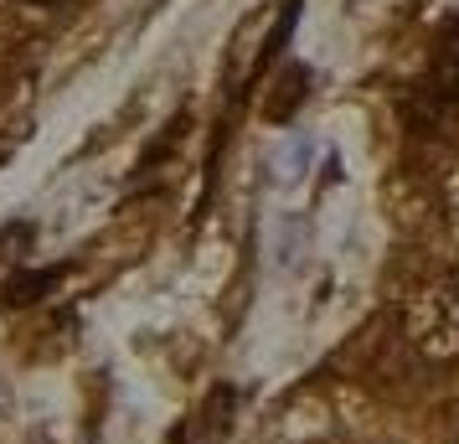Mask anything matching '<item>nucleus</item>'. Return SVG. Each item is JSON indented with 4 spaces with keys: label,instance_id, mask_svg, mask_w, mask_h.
I'll return each instance as SVG.
<instances>
[{
    "label": "nucleus",
    "instance_id": "obj_2",
    "mask_svg": "<svg viewBox=\"0 0 459 444\" xmlns=\"http://www.w3.org/2000/svg\"><path fill=\"white\" fill-rule=\"evenodd\" d=\"M57 279H63V269H31V274H16L11 284H5V305H31V300H42Z\"/></svg>",
    "mask_w": 459,
    "mask_h": 444
},
{
    "label": "nucleus",
    "instance_id": "obj_3",
    "mask_svg": "<svg viewBox=\"0 0 459 444\" xmlns=\"http://www.w3.org/2000/svg\"><path fill=\"white\" fill-rule=\"evenodd\" d=\"M37 5H42V0H37Z\"/></svg>",
    "mask_w": 459,
    "mask_h": 444
},
{
    "label": "nucleus",
    "instance_id": "obj_1",
    "mask_svg": "<svg viewBox=\"0 0 459 444\" xmlns=\"http://www.w3.org/2000/svg\"><path fill=\"white\" fill-rule=\"evenodd\" d=\"M429 104H438L444 114L459 119V22L449 26L444 52H438V67H434V78H429Z\"/></svg>",
    "mask_w": 459,
    "mask_h": 444
}]
</instances>
